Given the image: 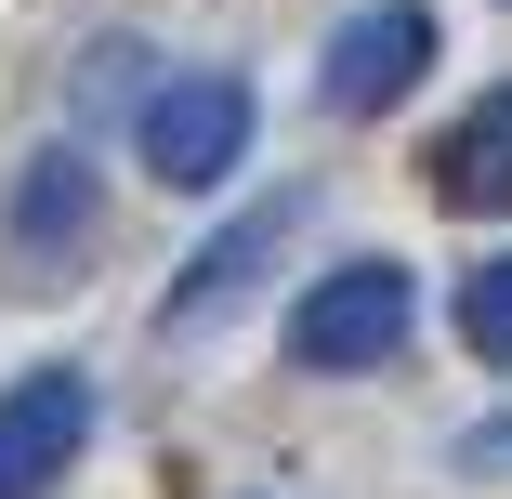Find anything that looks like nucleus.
Wrapping results in <instances>:
<instances>
[{"label":"nucleus","instance_id":"4","mask_svg":"<svg viewBox=\"0 0 512 499\" xmlns=\"http://www.w3.org/2000/svg\"><path fill=\"white\" fill-rule=\"evenodd\" d=\"M92 447V381L79 368H27L0 394V499H53Z\"/></svg>","mask_w":512,"mask_h":499},{"label":"nucleus","instance_id":"3","mask_svg":"<svg viewBox=\"0 0 512 499\" xmlns=\"http://www.w3.org/2000/svg\"><path fill=\"white\" fill-rule=\"evenodd\" d=\"M421 66H434V14L421 0H355L329 27V53H316V92H329V119H381Z\"/></svg>","mask_w":512,"mask_h":499},{"label":"nucleus","instance_id":"1","mask_svg":"<svg viewBox=\"0 0 512 499\" xmlns=\"http://www.w3.org/2000/svg\"><path fill=\"white\" fill-rule=\"evenodd\" d=\"M145 171L171 184V197H197V184H224L237 158H250V132H263V106H250V79H224V66H197V79H158L145 92Z\"/></svg>","mask_w":512,"mask_h":499},{"label":"nucleus","instance_id":"9","mask_svg":"<svg viewBox=\"0 0 512 499\" xmlns=\"http://www.w3.org/2000/svg\"><path fill=\"white\" fill-rule=\"evenodd\" d=\"M460 460H473V473H512V421H499V434H460Z\"/></svg>","mask_w":512,"mask_h":499},{"label":"nucleus","instance_id":"2","mask_svg":"<svg viewBox=\"0 0 512 499\" xmlns=\"http://www.w3.org/2000/svg\"><path fill=\"white\" fill-rule=\"evenodd\" d=\"M407 316H421L407 263H342L289 303V355L302 368H381V355H407Z\"/></svg>","mask_w":512,"mask_h":499},{"label":"nucleus","instance_id":"5","mask_svg":"<svg viewBox=\"0 0 512 499\" xmlns=\"http://www.w3.org/2000/svg\"><path fill=\"white\" fill-rule=\"evenodd\" d=\"M92 224H106V184H92V158H79V145L27 158V184H14V276H66V263L92 250Z\"/></svg>","mask_w":512,"mask_h":499},{"label":"nucleus","instance_id":"6","mask_svg":"<svg viewBox=\"0 0 512 499\" xmlns=\"http://www.w3.org/2000/svg\"><path fill=\"white\" fill-rule=\"evenodd\" d=\"M289 224H302V197L276 184V197H263L250 224H224L211 250L184 263V289H171V303H158V329H211V316H237V303H250V276H263V263L289 250Z\"/></svg>","mask_w":512,"mask_h":499},{"label":"nucleus","instance_id":"7","mask_svg":"<svg viewBox=\"0 0 512 499\" xmlns=\"http://www.w3.org/2000/svg\"><path fill=\"white\" fill-rule=\"evenodd\" d=\"M434 197L447 211H512V92H486V106L434 145Z\"/></svg>","mask_w":512,"mask_h":499},{"label":"nucleus","instance_id":"8","mask_svg":"<svg viewBox=\"0 0 512 499\" xmlns=\"http://www.w3.org/2000/svg\"><path fill=\"white\" fill-rule=\"evenodd\" d=\"M460 342H473L486 368H512V250L460 276Z\"/></svg>","mask_w":512,"mask_h":499}]
</instances>
